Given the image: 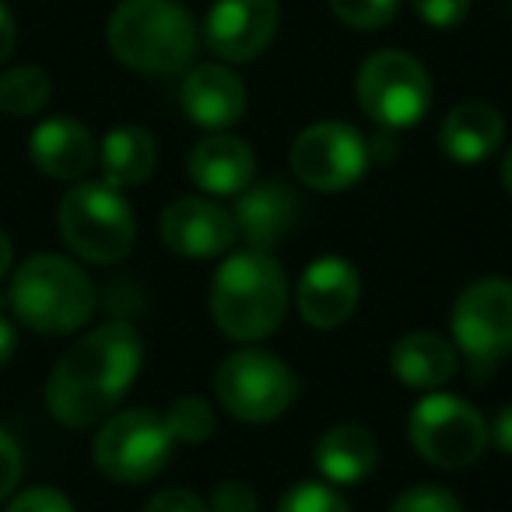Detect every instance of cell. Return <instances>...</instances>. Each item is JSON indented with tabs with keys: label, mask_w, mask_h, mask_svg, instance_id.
I'll use <instances>...</instances> for the list:
<instances>
[{
	"label": "cell",
	"mask_w": 512,
	"mask_h": 512,
	"mask_svg": "<svg viewBox=\"0 0 512 512\" xmlns=\"http://www.w3.org/2000/svg\"><path fill=\"white\" fill-rule=\"evenodd\" d=\"M141 358V334L130 323H102L53 365L46 379V407L67 428H88L109 418L134 386Z\"/></svg>",
	"instance_id": "6da1fadb"
},
{
	"label": "cell",
	"mask_w": 512,
	"mask_h": 512,
	"mask_svg": "<svg viewBox=\"0 0 512 512\" xmlns=\"http://www.w3.org/2000/svg\"><path fill=\"white\" fill-rule=\"evenodd\" d=\"M288 313V281L264 249H242L218 267L211 281V316L232 341H264Z\"/></svg>",
	"instance_id": "7a4b0ae2"
},
{
	"label": "cell",
	"mask_w": 512,
	"mask_h": 512,
	"mask_svg": "<svg viewBox=\"0 0 512 512\" xmlns=\"http://www.w3.org/2000/svg\"><path fill=\"white\" fill-rule=\"evenodd\" d=\"M106 43L141 74H176L197 53V22L176 0H123L109 15Z\"/></svg>",
	"instance_id": "3957f363"
},
{
	"label": "cell",
	"mask_w": 512,
	"mask_h": 512,
	"mask_svg": "<svg viewBox=\"0 0 512 512\" xmlns=\"http://www.w3.org/2000/svg\"><path fill=\"white\" fill-rule=\"evenodd\" d=\"M11 309L36 334H74L92 320L95 285L67 256L36 253L11 278Z\"/></svg>",
	"instance_id": "277c9868"
},
{
	"label": "cell",
	"mask_w": 512,
	"mask_h": 512,
	"mask_svg": "<svg viewBox=\"0 0 512 512\" xmlns=\"http://www.w3.org/2000/svg\"><path fill=\"white\" fill-rule=\"evenodd\" d=\"M57 221L71 253L88 264H120L137 239L134 211L109 183H74L60 200Z\"/></svg>",
	"instance_id": "5b68a950"
},
{
	"label": "cell",
	"mask_w": 512,
	"mask_h": 512,
	"mask_svg": "<svg viewBox=\"0 0 512 512\" xmlns=\"http://www.w3.org/2000/svg\"><path fill=\"white\" fill-rule=\"evenodd\" d=\"M355 92L365 116L383 130H407L432 106V78L404 50H379L358 67Z\"/></svg>",
	"instance_id": "8992f818"
},
{
	"label": "cell",
	"mask_w": 512,
	"mask_h": 512,
	"mask_svg": "<svg viewBox=\"0 0 512 512\" xmlns=\"http://www.w3.org/2000/svg\"><path fill=\"white\" fill-rule=\"evenodd\" d=\"M295 390L299 386H295L292 369L278 355L260 348L232 351L214 372V393L221 407L249 425L281 418L292 407Z\"/></svg>",
	"instance_id": "52a82bcc"
},
{
	"label": "cell",
	"mask_w": 512,
	"mask_h": 512,
	"mask_svg": "<svg viewBox=\"0 0 512 512\" xmlns=\"http://www.w3.org/2000/svg\"><path fill=\"white\" fill-rule=\"evenodd\" d=\"M407 435L421 460L442 470H463L481 460L488 446V425L484 418L453 393H428L414 404L407 418Z\"/></svg>",
	"instance_id": "ba28073f"
},
{
	"label": "cell",
	"mask_w": 512,
	"mask_h": 512,
	"mask_svg": "<svg viewBox=\"0 0 512 512\" xmlns=\"http://www.w3.org/2000/svg\"><path fill=\"white\" fill-rule=\"evenodd\" d=\"M456 348L477 379L512 355V281L481 278L460 292L449 316Z\"/></svg>",
	"instance_id": "9c48e42d"
},
{
	"label": "cell",
	"mask_w": 512,
	"mask_h": 512,
	"mask_svg": "<svg viewBox=\"0 0 512 512\" xmlns=\"http://www.w3.org/2000/svg\"><path fill=\"white\" fill-rule=\"evenodd\" d=\"M172 453V435L162 414L144 411H120L95 432L92 460L109 481L120 484H141L162 474Z\"/></svg>",
	"instance_id": "30bf717a"
},
{
	"label": "cell",
	"mask_w": 512,
	"mask_h": 512,
	"mask_svg": "<svg viewBox=\"0 0 512 512\" xmlns=\"http://www.w3.org/2000/svg\"><path fill=\"white\" fill-rule=\"evenodd\" d=\"M369 141L341 120L306 127L292 144V172L299 183L320 193H341L369 169Z\"/></svg>",
	"instance_id": "8fae6325"
},
{
	"label": "cell",
	"mask_w": 512,
	"mask_h": 512,
	"mask_svg": "<svg viewBox=\"0 0 512 512\" xmlns=\"http://www.w3.org/2000/svg\"><path fill=\"white\" fill-rule=\"evenodd\" d=\"M278 22V0H214L204 22V39L221 60L246 64L271 46Z\"/></svg>",
	"instance_id": "7c38bea8"
},
{
	"label": "cell",
	"mask_w": 512,
	"mask_h": 512,
	"mask_svg": "<svg viewBox=\"0 0 512 512\" xmlns=\"http://www.w3.org/2000/svg\"><path fill=\"white\" fill-rule=\"evenodd\" d=\"M158 232H162L165 246L172 253L186 256V260L218 256L225 249H232V242L239 239L232 211H225V207L207 197L172 200L162 211V218H158Z\"/></svg>",
	"instance_id": "4fadbf2b"
},
{
	"label": "cell",
	"mask_w": 512,
	"mask_h": 512,
	"mask_svg": "<svg viewBox=\"0 0 512 512\" xmlns=\"http://www.w3.org/2000/svg\"><path fill=\"white\" fill-rule=\"evenodd\" d=\"M362 299V278L341 256H320L306 267L295 288L299 316L316 330H334L348 323Z\"/></svg>",
	"instance_id": "5bb4252c"
},
{
	"label": "cell",
	"mask_w": 512,
	"mask_h": 512,
	"mask_svg": "<svg viewBox=\"0 0 512 512\" xmlns=\"http://www.w3.org/2000/svg\"><path fill=\"white\" fill-rule=\"evenodd\" d=\"M299 211H302V200L292 186H285L281 179H264V183L242 190L232 218H235V232H239V239H246L249 249L271 253L299 225Z\"/></svg>",
	"instance_id": "9a60e30c"
},
{
	"label": "cell",
	"mask_w": 512,
	"mask_h": 512,
	"mask_svg": "<svg viewBox=\"0 0 512 512\" xmlns=\"http://www.w3.org/2000/svg\"><path fill=\"white\" fill-rule=\"evenodd\" d=\"M183 113L204 130H228L246 113V88L239 74L221 64H200L183 78L179 88Z\"/></svg>",
	"instance_id": "2e32d148"
},
{
	"label": "cell",
	"mask_w": 512,
	"mask_h": 512,
	"mask_svg": "<svg viewBox=\"0 0 512 512\" xmlns=\"http://www.w3.org/2000/svg\"><path fill=\"white\" fill-rule=\"evenodd\" d=\"M29 155L43 176L74 183V179L88 176V169L99 158V148H95V137L88 134L85 123L71 120V116H53L32 130Z\"/></svg>",
	"instance_id": "e0dca14e"
},
{
	"label": "cell",
	"mask_w": 512,
	"mask_h": 512,
	"mask_svg": "<svg viewBox=\"0 0 512 512\" xmlns=\"http://www.w3.org/2000/svg\"><path fill=\"white\" fill-rule=\"evenodd\" d=\"M190 179L204 193L214 197H228V193H242L256 176V158L242 137L225 134V130H214L204 141L193 144L190 151Z\"/></svg>",
	"instance_id": "ac0fdd59"
},
{
	"label": "cell",
	"mask_w": 512,
	"mask_h": 512,
	"mask_svg": "<svg viewBox=\"0 0 512 512\" xmlns=\"http://www.w3.org/2000/svg\"><path fill=\"white\" fill-rule=\"evenodd\" d=\"M502 137H505L502 113H498L491 102L470 99V102H460L456 109H449V116L442 120L439 148L449 162L477 165L495 155Z\"/></svg>",
	"instance_id": "d6986e66"
},
{
	"label": "cell",
	"mask_w": 512,
	"mask_h": 512,
	"mask_svg": "<svg viewBox=\"0 0 512 512\" xmlns=\"http://www.w3.org/2000/svg\"><path fill=\"white\" fill-rule=\"evenodd\" d=\"M456 344H449L446 337L432 334V330H414L404 334L390 351V369L411 390H439L442 383L456 376Z\"/></svg>",
	"instance_id": "ffe728a7"
},
{
	"label": "cell",
	"mask_w": 512,
	"mask_h": 512,
	"mask_svg": "<svg viewBox=\"0 0 512 512\" xmlns=\"http://www.w3.org/2000/svg\"><path fill=\"white\" fill-rule=\"evenodd\" d=\"M379 467V442L362 425H334L316 442V470L327 484H358Z\"/></svg>",
	"instance_id": "44dd1931"
},
{
	"label": "cell",
	"mask_w": 512,
	"mask_h": 512,
	"mask_svg": "<svg viewBox=\"0 0 512 512\" xmlns=\"http://www.w3.org/2000/svg\"><path fill=\"white\" fill-rule=\"evenodd\" d=\"M99 165H102V183L116 186H141L144 179H151L158 165V144L144 127H116L106 134L99 148Z\"/></svg>",
	"instance_id": "7402d4cb"
},
{
	"label": "cell",
	"mask_w": 512,
	"mask_h": 512,
	"mask_svg": "<svg viewBox=\"0 0 512 512\" xmlns=\"http://www.w3.org/2000/svg\"><path fill=\"white\" fill-rule=\"evenodd\" d=\"M53 85L50 74L36 64L11 67L0 74V113L8 116H32L50 102Z\"/></svg>",
	"instance_id": "603a6c76"
},
{
	"label": "cell",
	"mask_w": 512,
	"mask_h": 512,
	"mask_svg": "<svg viewBox=\"0 0 512 512\" xmlns=\"http://www.w3.org/2000/svg\"><path fill=\"white\" fill-rule=\"evenodd\" d=\"M165 425H169L172 442H186V446H197V442L211 439L214 432V411L204 397H179L176 404L165 414Z\"/></svg>",
	"instance_id": "cb8c5ba5"
},
{
	"label": "cell",
	"mask_w": 512,
	"mask_h": 512,
	"mask_svg": "<svg viewBox=\"0 0 512 512\" xmlns=\"http://www.w3.org/2000/svg\"><path fill=\"white\" fill-rule=\"evenodd\" d=\"M278 512H351V505L344 502V495L334 484L299 481L295 488L285 491Z\"/></svg>",
	"instance_id": "d4e9b609"
},
{
	"label": "cell",
	"mask_w": 512,
	"mask_h": 512,
	"mask_svg": "<svg viewBox=\"0 0 512 512\" xmlns=\"http://www.w3.org/2000/svg\"><path fill=\"white\" fill-rule=\"evenodd\" d=\"M334 15L351 29H383L393 15H397L400 0H330Z\"/></svg>",
	"instance_id": "484cf974"
},
{
	"label": "cell",
	"mask_w": 512,
	"mask_h": 512,
	"mask_svg": "<svg viewBox=\"0 0 512 512\" xmlns=\"http://www.w3.org/2000/svg\"><path fill=\"white\" fill-rule=\"evenodd\" d=\"M390 512H463V505L442 484H414L390 505Z\"/></svg>",
	"instance_id": "4316f807"
},
{
	"label": "cell",
	"mask_w": 512,
	"mask_h": 512,
	"mask_svg": "<svg viewBox=\"0 0 512 512\" xmlns=\"http://www.w3.org/2000/svg\"><path fill=\"white\" fill-rule=\"evenodd\" d=\"M8 512H74V502L64 491L39 484V488H25L22 495L11 498Z\"/></svg>",
	"instance_id": "83f0119b"
},
{
	"label": "cell",
	"mask_w": 512,
	"mask_h": 512,
	"mask_svg": "<svg viewBox=\"0 0 512 512\" xmlns=\"http://www.w3.org/2000/svg\"><path fill=\"white\" fill-rule=\"evenodd\" d=\"M411 4L421 15V22L432 29H456L470 11V0H411Z\"/></svg>",
	"instance_id": "f1b7e54d"
},
{
	"label": "cell",
	"mask_w": 512,
	"mask_h": 512,
	"mask_svg": "<svg viewBox=\"0 0 512 512\" xmlns=\"http://www.w3.org/2000/svg\"><path fill=\"white\" fill-rule=\"evenodd\" d=\"M211 512H256V495L246 481H221L211 495Z\"/></svg>",
	"instance_id": "f546056e"
},
{
	"label": "cell",
	"mask_w": 512,
	"mask_h": 512,
	"mask_svg": "<svg viewBox=\"0 0 512 512\" xmlns=\"http://www.w3.org/2000/svg\"><path fill=\"white\" fill-rule=\"evenodd\" d=\"M18 481H22V449L11 432L0 428V502L18 488Z\"/></svg>",
	"instance_id": "4dcf8cb0"
},
{
	"label": "cell",
	"mask_w": 512,
	"mask_h": 512,
	"mask_svg": "<svg viewBox=\"0 0 512 512\" xmlns=\"http://www.w3.org/2000/svg\"><path fill=\"white\" fill-rule=\"evenodd\" d=\"M144 512H211V509H207V502H200L193 491L165 488V491H158V495H151Z\"/></svg>",
	"instance_id": "1f68e13d"
},
{
	"label": "cell",
	"mask_w": 512,
	"mask_h": 512,
	"mask_svg": "<svg viewBox=\"0 0 512 512\" xmlns=\"http://www.w3.org/2000/svg\"><path fill=\"white\" fill-rule=\"evenodd\" d=\"M15 43H18V25H15V15H11V8L0 0V64L15 53Z\"/></svg>",
	"instance_id": "d6a6232c"
},
{
	"label": "cell",
	"mask_w": 512,
	"mask_h": 512,
	"mask_svg": "<svg viewBox=\"0 0 512 512\" xmlns=\"http://www.w3.org/2000/svg\"><path fill=\"white\" fill-rule=\"evenodd\" d=\"M491 439H495V446L502 449L505 456H512V404H505L502 411L495 414V421H491Z\"/></svg>",
	"instance_id": "836d02e7"
},
{
	"label": "cell",
	"mask_w": 512,
	"mask_h": 512,
	"mask_svg": "<svg viewBox=\"0 0 512 512\" xmlns=\"http://www.w3.org/2000/svg\"><path fill=\"white\" fill-rule=\"evenodd\" d=\"M15 348H18V334H15V327H11L4 316H0V369L15 358Z\"/></svg>",
	"instance_id": "e575fe53"
},
{
	"label": "cell",
	"mask_w": 512,
	"mask_h": 512,
	"mask_svg": "<svg viewBox=\"0 0 512 512\" xmlns=\"http://www.w3.org/2000/svg\"><path fill=\"white\" fill-rule=\"evenodd\" d=\"M11 260H15V249H11V239L4 235V228H0V278L8 274Z\"/></svg>",
	"instance_id": "d590c367"
},
{
	"label": "cell",
	"mask_w": 512,
	"mask_h": 512,
	"mask_svg": "<svg viewBox=\"0 0 512 512\" xmlns=\"http://www.w3.org/2000/svg\"><path fill=\"white\" fill-rule=\"evenodd\" d=\"M502 183H505V190L512 193V148H509V155H505V162H502Z\"/></svg>",
	"instance_id": "8d00e7d4"
}]
</instances>
